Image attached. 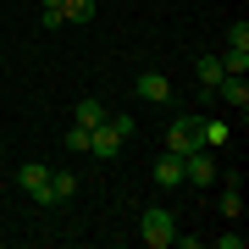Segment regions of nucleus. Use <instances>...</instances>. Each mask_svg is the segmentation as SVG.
<instances>
[{
    "instance_id": "nucleus-4",
    "label": "nucleus",
    "mask_w": 249,
    "mask_h": 249,
    "mask_svg": "<svg viewBox=\"0 0 249 249\" xmlns=\"http://www.w3.org/2000/svg\"><path fill=\"white\" fill-rule=\"evenodd\" d=\"M183 183H188V188H211V183H216V160L205 155V150L183 155Z\"/></svg>"
},
{
    "instance_id": "nucleus-11",
    "label": "nucleus",
    "mask_w": 249,
    "mask_h": 249,
    "mask_svg": "<svg viewBox=\"0 0 249 249\" xmlns=\"http://www.w3.org/2000/svg\"><path fill=\"white\" fill-rule=\"evenodd\" d=\"M61 17L67 22H94V0H61Z\"/></svg>"
},
{
    "instance_id": "nucleus-8",
    "label": "nucleus",
    "mask_w": 249,
    "mask_h": 249,
    "mask_svg": "<svg viewBox=\"0 0 249 249\" xmlns=\"http://www.w3.org/2000/svg\"><path fill=\"white\" fill-rule=\"evenodd\" d=\"M45 178H50V166H45V160H28V166L17 172V188H28V194L39 199V188H45Z\"/></svg>"
},
{
    "instance_id": "nucleus-12",
    "label": "nucleus",
    "mask_w": 249,
    "mask_h": 249,
    "mask_svg": "<svg viewBox=\"0 0 249 249\" xmlns=\"http://www.w3.org/2000/svg\"><path fill=\"white\" fill-rule=\"evenodd\" d=\"M94 122H106V106L100 100H78V127H94Z\"/></svg>"
},
{
    "instance_id": "nucleus-18",
    "label": "nucleus",
    "mask_w": 249,
    "mask_h": 249,
    "mask_svg": "<svg viewBox=\"0 0 249 249\" xmlns=\"http://www.w3.org/2000/svg\"><path fill=\"white\" fill-rule=\"evenodd\" d=\"M39 6H45V11H61V0H39Z\"/></svg>"
},
{
    "instance_id": "nucleus-19",
    "label": "nucleus",
    "mask_w": 249,
    "mask_h": 249,
    "mask_svg": "<svg viewBox=\"0 0 249 249\" xmlns=\"http://www.w3.org/2000/svg\"><path fill=\"white\" fill-rule=\"evenodd\" d=\"M0 238H6V227H0Z\"/></svg>"
},
{
    "instance_id": "nucleus-6",
    "label": "nucleus",
    "mask_w": 249,
    "mask_h": 249,
    "mask_svg": "<svg viewBox=\"0 0 249 249\" xmlns=\"http://www.w3.org/2000/svg\"><path fill=\"white\" fill-rule=\"evenodd\" d=\"M72 194H78V178H72V172H50L45 188H39V205H61V199H72Z\"/></svg>"
},
{
    "instance_id": "nucleus-17",
    "label": "nucleus",
    "mask_w": 249,
    "mask_h": 249,
    "mask_svg": "<svg viewBox=\"0 0 249 249\" xmlns=\"http://www.w3.org/2000/svg\"><path fill=\"white\" fill-rule=\"evenodd\" d=\"M61 144H67V150H89V127H78V122H72Z\"/></svg>"
},
{
    "instance_id": "nucleus-16",
    "label": "nucleus",
    "mask_w": 249,
    "mask_h": 249,
    "mask_svg": "<svg viewBox=\"0 0 249 249\" xmlns=\"http://www.w3.org/2000/svg\"><path fill=\"white\" fill-rule=\"evenodd\" d=\"M222 67H227V72H238V78H244V72H249V50H227V55H222Z\"/></svg>"
},
{
    "instance_id": "nucleus-1",
    "label": "nucleus",
    "mask_w": 249,
    "mask_h": 249,
    "mask_svg": "<svg viewBox=\"0 0 249 249\" xmlns=\"http://www.w3.org/2000/svg\"><path fill=\"white\" fill-rule=\"evenodd\" d=\"M166 150H172V155H194V150H205V139H199V116H178V122L166 127Z\"/></svg>"
},
{
    "instance_id": "nucleus-7",
    "label": "nucleus",
    "mask_w": 249,
    "mask_h": 249,
    "mask_svg": "<svg viewBox=\"0 0 249 249\" xmlns=\"http://www.w3.org/2000/svg\"><path fill=\"white\" fill-rule=\"evenodd\" d=\"M155 183H160V188H183V155L160 150V160H155Z\"/></svg>"
},
{
    "instance_id": "nucleus-15",
    "label": "nucleus",
    "mask_w": 249,
    "mask_h": 249,
    "mask_svg": "<svg viewBox=\"0 0 249 249\" xmlns=\"http://www.w3.org/2000/svg\"><path fill=\"white\" fill-rule=\"evenodd\" d=\"M106 122L116 127V133H122V144H127V139L139 133V122H133V116H127V111H116V116H106Z\"/></svg>"
},
{
    "instance_id": "nucleus-5",
    "label": "nucleus",
    "mask_w": 249,
    "mask_h": 249,
    "mask_svg": "<svg viewBox=\"0 0 249 249\" xmlns=\"http://www.w3.org/2000/svg\"><path fill=\"white\" fill-rule=\"evenodd\" d=\"M89 150H94L100 160H116V155H122V133H116L111 122H94V127H89Z\"/></svg>"
},
{
    "instance_id": "nucleus-2",
    "label": "nucleus",
    "mask_w": 249,
    "mask_h": 249,
    "mask_svg": "<svg viewBox=\"0 0 249 249\" xmlns=\"http://www.w3.org/2000/svg\"><path fill=\"white\" fill-rule=\"evenodd\" d=\"M144 244H150V249H166L172 238H178V222H172V211H160V205H155V211H144Z\"/></svg>"
},
{
    "instance_id": "nucleus-13",
    "label": "nucleus",
    "mask_w": 249,
    "mask_h": 249,
    "mask_svg": "<svg viewBox=\"0 0 249 249\" xmlns=\"http://www.w3.org/2000/svg\"><path fill=\"white\" fill-rule=\"evenodd\" d=\"M199 139H205V144H227L232 127H227V122H199Z\"/></svg>"
},
{
    "instance_id": "nucleus-9",
    "label": "nucleus",
    "mask_w": 249,
    "mask_h": 249,
    "mask_svg": "<svg viewBox=\"0 0 249 249\" xmlns=\"http://www.w3.org/2000/svg\"><path fill=\"white\" fill-rule=\"evenodd\" d=\"M133 89H139V100H172V83L160 78V72H144Z\"/></svg>"
},
{
    "instance_id": "nucleus-10",
    "label": "nucleus",
    "mask_w": 249,
    "mask_h": 249,
    "mask_svg": "<svg viewBox=\"0 0 249 249\" xmlns=\"http://www.w3.org/2000/svg\"><path fill=\"white\" fill-rule=\"evenodd\" d=\"M222 72H227V67H222V55H199V78H205V94H211L216 83H222Z\"/></svg>"
},
{
    "instance_id": "nucleus-14",
    "label": "nucleus",
    "mask_w": 249,
    "mask_h": 249,
    "mask_svg": "<svg viewBox=\"0 0 249 249\" xmlns=\"http://www.w3.org/2000/svg\"><path fill=\"white\" fill-rule=\"evenodd\" d=\"M227 50H249V22H244V17L227 28Z\"/></svg>"
},
{
    "instance_id": "nucleus-3",
    "label": "nucleus",
    "mask_w": 249,
    "mask_h": 249,
    "mask_svg": "<svg viewBox=\"0 0 249 249\" xmlns=\"http://www.w3.org/2000/svg\"><path fill=\"white\" fill-rule=\"evenodd\" d=\"M211 100H222V106H232V111H249V83L238 78V72H222V83H216V89H211Z\"/></svg>"
}]
</instances>
